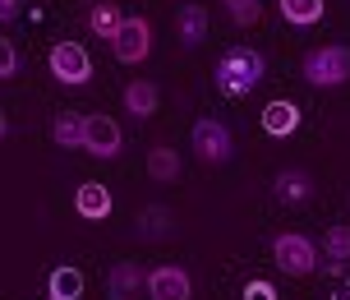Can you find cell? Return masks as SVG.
<instances>
[{
	"label": "cell",
	"instance_id": "6da1fadb",
	"mask_svg": "<svg viewBox=\"0 0 350 300\" xmlns=\"http://www.w3.org/2000/svg\"><path fill=\"white\" fill-rule=\"evenodd\" d=\"M258 79H262V51H254V47H230V51L217 60V88L226 92V97L254 92Z\"/></svg>",
	"mask_w": 350,
	"mask_h": 300
},
{
	"label": "cell",
	"instance_id": "7a4b0ae2",
	"mask_svg": "<svg viewBox=\"0 0 350 300\" xmlns=\"http://www.w3.org/2000/svg\"><path fill=\"white\" fill-rule=\"evenodd\" d=\"M304 79L314 88H341L350 79V47H314L304 55Z\"/></svg>",
	"mask_w": 350,
	"mask_h": 300
},
{
	"label": "cell",
	"instance_id": "3957f363",
	"mask_svg": "<svg viewBox=\"0 0 350 300\" xmlns=\"http://www.w3.org/2000/svg\"><path fill=\"white\" fill-rule=\"evenodd\" d=\"M189 148H193V158L203 162V166H221V162H230V153H235V143H230V129H226L221 121H212V116L193 121V129H189Z\"/></svg>",
	"mask_w": 350,
	"mask_h": 300
},
{
	"label": "cell",
	"instance_id": "277c9868",
	"mask_svg": "<svg viewBox=\"0 0 350 300\" xmlns=\"http://www.w3.org/2000/svg\"><path fill=\"white\" fill-rule=\"evenodd\" d=\"M272 259H277L281 273H291V277H309L318 268V245L309 236H299V231H281L277 240H272Z\"/></svg>",
	"mask_w": 350,
	"mask_h": 300
},
{
	"label": "cell",
	"instance_id": "5b68a950",
	"mask_svg": "<svg viewBox=\"0 0 350 300\" xmlns=\"http://www.w3.org/2000/svg\"><path fill=\"white\" fill-rule=\"evenodd\" d=\"M111 51H116L120 65H139V60H148V51H152V23H148L143 14L120 18V28L111 33Z\"/></svg>",
	"mask_w": 350,
	"mask_h": 300
},
{
	"label": "cell",
	"instance_id": "8992f818",
	"mask_svg": "<svg viewBox=\"0 0 350 300\" xmlns=\"http://www.w3.org/2000/svg\"><path fill=\"white\" fill-rule=\"evenodd\" d=\"M46 65H51V74L60 84H70V88H79V84L92 79V60H88V51L79 42H55L51 55H46Z\"/></svg>",
	"mask_w": 350,
	"mask_h": 300
},
{
	"label": "cell",
	"instance_id": "52a82bcc",
	"mask_svg": "<svg viewBox=\"0 0 350 300\" xmlns=\"http://www.w3.org/2000/svg\"><path fill=\"white\" fill-rule=\"evenodd\" d=\"M120 125L111 121V116H83V153H92V158H120Z\"/></svg>",
	"mask_w": 350,
	"mask_h": 300
},
{
	"label": "cell",
	"instance_id": "ba28073f",
	"mask_svg": "<svg viewBox=\"0 0 350 300\" xmlns=\"http://www.w3.org/2000/svg\"><path fill=\"white\" fill-rule=\"evenodd\" d=\"M152 300H189L193 296V286H189V273L185 268H175V264H161L148 273V286H143Z\"/></svg>",
	"mask_w": 350,
	"mask_h": 300
},
{
	"label": "cell",
	"instance_id": "9c48e42d",
	"mask_svg": "<svg viewBox=\"0 0 350 300\" xmlns=\"http://www.w3.org/2000/svg\"><path fill=\"white\" fill-rule=\"evenodd\" d=\"M148 286V273H143L134 259H120V264L106 273V291H111V300H134Z\"/></svg>",
	"mask_w": 350,
	"mask_h": 300
},
{
	"label": "cell",
	"instance_id": "30bf717a",
	"mask_svg": "<svg viewBox=\"0 0 350 300\" xmlns=\"http://www.w3.org/2000/svg\"><path fill=\"white\" fill-rule=\"evenodd\" d=\"M74 212H79V217H88V222L111 217V190H106V185H97V180H83V185H79V195H74Z\"/></svg>",
	"mask_w": 350,
	"mask_h": 300
},
{
	"label": "cell",
	"instance_id": "8fae6325",
	"mask_svg": "<svg viewBox=\"0 0 350 300\" xmlns=\"http://www.w3.org/2000/svg\"><path fill=\"white\" fill-rule=\"evenodd\" d=\"M262 129L272 134V139H286V134H295L299 129V106L286 102V97H277V102L262 106Z\"/></svg>",
	"mask_w": 350,
	"mask_h": 300
},
{
	"label": "cell",
	"instance_id": "7c38bea8",
	"mask_svg": "<svg viewBox=\"0 0 350 300\" xmlns=\"http://www.w3.org/2000/svg\"><path fill=\"white\" fill-rule=\"evenodd\" d=\"M175 33H180L185 47H203V42H208V10H203V5H180Z\"/></svg>",
	"mask_w": 350,
	"mask_h": 300
},
{
	"label": "cell",
	"instance_id": "4fadbf2b",
	"mask_svg": "<svg viewBox=\"0 0 350 300\" xmlns=\"http://www.w3.org/2000/svg\"><path fill=\"white\" fill-rule=\"evenodd\" d=\"M277 199H281V203H291V208H295V203H309V199H314V176L299 171V166L281 171V176H277Z\"/></svg>",
	"mask_w": 350,
	"mask_h": 300
},
{
	"label": "cell",
	"instance_id": "5bb4252c",
	"mask_svg": "<svg viewBox=\"0 0 350 300\" xmlns=\"http://www.w3.org/2000/svg\"><path fill=\"white\" fill-rule=\"evenodd\" d=\"M83 296V273L74 264H60L51 268V277H46V300H79Z\"/></svg>",
	"mask_w": 350,
	"mask_h": 300
},
{
	"label": "cell",
	"instance_id": "9a60e30c",
	"mask_svg": "<svg viewBox=\"0 0 350 300\" xmlns=\"http://www.w3.org/2000/svg\"><path fill=\"white\" fill-rule=\"evenodd\" d=\"M277 10H281L286 23L314 28V23H323V14H327V0H277Z\"/></svg>",
	"mask_w": 350,
	"mask_h": 300
},
{
	"label": "cell",
	"instance_id": "2e32d148",
	"mask_svg": "<svg viewBox=\"0 0 350 300\" xmlns=\"http://www.w3.org/2000/svg\"><path fill=\"white\" fill-rule=\"evenodd\" d=\"M124 111H129L134 121H148V116L157 111V84H148V79L124 84Z\"/></svg>",
	"mask_w": 350,
	"mask_h": 300
},
{
	"label": "cell",
	"instance_id": "e0dca14e",
	"mask_svg": "<svg viewBox=\"0 0 350 300\" xmlns=\"http://www.w3.org/2000/svg\"><path fill=\"white\" fill-rule=\"evenodd\" d=\"M171 231H175L171 208L152 203V208H143V212H139V236H143V240H161V236H171Z\"/></svg>",
	"mask_w": 350,
	"mask_h": 300
},
{
	"label": "cell",
	"instance_id": "ac0fdd59",
	"mask_svg": "<svg viewBox=\"0 0 350 300\" xmlns=\"http://www.w3.org/2000/svg\"><path fill=\"white\" fill-rule=\"evenodd\" d=\"M51 139L60 148H83V116H74V111H60L51 121Z\"/></svg>",
	"mask_w": 350,
	"mask_h": 300
},
{
	"label": "cell",
	"instance_id": "d6986e66",
	"mask_svg": "<svg viewBox=\"0 0 350 300\" xmlns=\"http://www.w3.org/2000/svg\"><path fill=\"white\" fill-rule=\"evenodd\" d=\"M148 176L161 180V185H171V180L180 176V153H175V148H166V143H161V148H152V153H148Z\"/></svg>",
	"mask_w": 350,
	"mask_h": 300
},
{
	"label": "cell",
	"instance_id": "ffe728a7",
	"mask_svg": "<svg viewBox=\"0 0 350 300\" xmlns=\"http://www.w3.org/2000/svg\"><path fill=\"white\" fill-rule=\"evenodd\" d=\"M120 5H116V0H97V5H92V10H88V28H92V33L97 37H111L116 33V28H120Z\"/></svg>",
	"mask_w": 350,
	"mask_h": 300
},
{
	"label": "cell",
	"instance_id": "44dd1931",
	"mask_svg": "<svg viewBox=\"0 0 350 300\" xmlns=\"http://www.w3.org/2000/svg\"><path fill=\"white\" fill-rule=\"evenodd\" d=\"M323 254H327V264H346L350 259V227L346 222L323 231Z\"/></svg>",
	"mask_w": 350,
	"mask_h": 300
},
{
	"label": "cell",
	"instance_id": "7402d4cb",
	"mask_svg": "<svg viewBox=\"0 0 350 300\" xmlns=\"http://www.w3.org/2000/svg\"><path fill=\"white\" fill-rule=\"evenodd\" d=\"M221 5H226V14H230V23H235V28H254V23L262 18V5H258V0H221Z\"/></svg>",
	"mask_w": 350,
	"mask_h": 300
},
{
	"label": "cell",
	"instance_id": "603a6c76",
	"mask_svg": "<svg viewBox=\"0 0 350 300\" xmlns=\"http://www.w3.org/2000/svg\"><path fill=\"white\" fill-rule=\"evenodd\" d=\"M14 70H18L14 42H10V37H0V79H14Z\"/></svg>",
	"mask_w": 350,
	"mask_h": 300
},
{
	"label": "cell",
	"instance_id": "cb8c5ba5",
	"mask_svg": "<svg viewBox=\"0 0 350 300\" xmlns=\"http://www.w3.org/2000/svg\"><path fill=\"white\" fill-rule=\"evenodd\" d=\"M245 300H277V286L254 277V282H245Z\"/></svg>",
	"mask_w": 350,
	"mask_h": 300
},
{
	"label": "cell",
	"instance_id": "d4e9b609",
	"mask_svg": "<svg viewBox=\"0 0 350 300\" xmlns=\"http://www.w3.org/2000/svg\"><path fill=\"white\" fill-rule=\"evenodd\" d=\"M18 10H23V0H0V23H14Z\"/></svg>",
	"mask_w": 350,
	"mask_h": 300
},
{
	"label": "cell",
	"instance_id": "484cf974",
	"mask_svg": "<svg viewBox=\"0 0 350 300\" xmlns=\"http://www.w3.org/2000/svg\"><path fill=\"white\" fill-rule=\"evenodd\" d=\"M332 300H350V282H346V286H336V296H332Z\"/></svg>",
	"mask_w": 350,
	"mask_h": 300
},
{
	"label": "cell",
	"instance_id": "4316f807",
	"mask_svg": "<svg viewBox=\"0 0 350 300\" xmlns=\"http://www.w3.org/2000/svg\"><path fill=\"white\" fill-rule=\"evenodd\" d=\"M5 134H10V121H5V111H0V139H5Z\"/></svg>",
	"mask_w": 350,
	"mask_h": 300
}]
</instances>
